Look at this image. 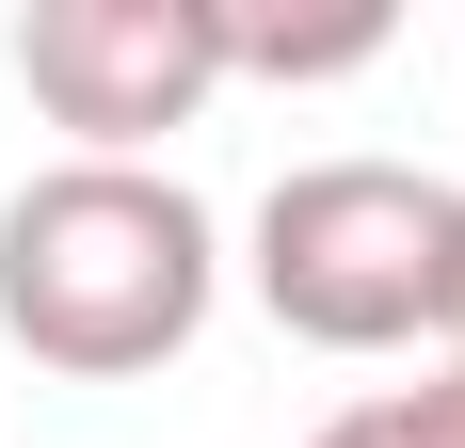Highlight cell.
Masks as SVG:
<instances>
[{
	"label": "cell",
	"mask_w": 465,
	"mask_h": 448,
	"mask_svg": "<svg viewBox=\"0 0 465 448\" xmlns=\"http://www.w3.org/2000/svg\"><path fill=\"white\" fill-rule=\"evenodd\" d=\"M209 288H225V224L193 209L161 161H48L0 209V320L64 385L177 368L209 336Z\"/></svg>",
	"instance_id": "6da1fadb"
},
{
	"label": "cell",
	"mask_w": 465,
	"mask_h": 448,
	"mask_svg": "<svg viewBox=\"0 0 465 448\" xmlns=\"http://www.w3.org/2000/svg\"><path fill=\"white\" fill-rule=\"evenodd\" d=\"M450 272H465V192L418 161H305L257 192V305L305 353H450Z\"/></svg>",
	"instance_id": "7a4b0ae2"
},
{
	"label": "cell",
	"mask_w": 465,
	"mask_h": 448,
	"mask_svg": "<svg viewBox=\"0 0 465 448\" xmlns=\"http://www.w3.org/2000/svg\"><path fill=\"white\" fill-rule=\"evenodd\" d=\"M16 81L48 129H81V161H144L225 96V0H33Z\"/></svg>",
	"instance_id": "3957f363"
},
{
	"label": "cell",
	"mask_w": 465,
	"mask_h": 448,
	"mask_svg": "<svg viewBox=\"0 0 465 448\" xmlns=\"http://www.w3.org/2000/svg\"><path fill=\"white\" fill-rule=\"evenodd\" d=\"M385 0H337V16H257V0H225V81H353V64H385Z\"/></svg>",
	"instance_id": "277c9868"
},
{
	"label": "cell",
	"mask_w": 465,
	"mask_h": 448,
	"mask_svg": "<svg viewBox=\"0 0 465 448\" xmlns=\"http://www.w3.org/2000/svg\"><path fill=\"white\" fill-rule=\"evenodd\" d=\"M305 448H465V353H433V385H370V401L322 416Z\"/></svg>",
	"instance_id": "5b68a950"
},
{
	"label": "cell",
	"mask_w": 465,
	"mask_h": 448,
	"mask_svg": "<svg viewBox=\"0 0 465 448\" xmlns=\"http://www.w3.org/2000/svg\"><path fill=\"white\" fill-rule=\"evenodd\" d=\"M450 353H465V272H450Z\"/></svg>",
	"instance_id": "8992f818"
}]
</instances>
